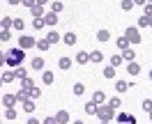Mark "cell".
I'll list each match as a JSON object with an SVG mask.
<instances>
[{
	"label": "cell",
	"instance_id": "21",
	"mask_svg": "<svg viewBox=\"0 0 152 124\" xmlns=\"http://www.w3.org/2000/svg\"><path fill=\"white\" fill-rule=\"evenodd\" d=\"M92 101H95V104H102V101H104V92H102V90H97L95 96H92Z\"/></svg>",
	"mask_w": 152,
	"mask_h": 124
},
{
	"label": "cell",
	"instance_id": "3",
	"mask_svg": "<svg viewBox=\"0 0 152 124\" xmlns=\"http://www.w3.org/2000/svg\"><path fill=\"white\" fill-rule=\"evenodd\" d=\"M124 37H127V41H132V44H138V41H141V35H138L136 28H129L124 32Z\"/></svg>",
	"mask_w": 152,
	"mask_h": 124
},
{
	"label": "cell",
	"instance_id": "8",
	"mask_svg": "<svg viewBox=\"0 0 152 124\" xmlns=\"http://www.w3.org/2000/svg\"><path fill=\"white\" fill-rule=\"evenodd\" d=\"M127 71H129V76H136V74L141 71V67H138L136 62H129V65H127Z\"/></svg>",
	"mask_w": 152,
	"mask_h": 124
},
{
	"label": "cell",
	"instance_id": "2",
	"mask_svg": "<svg viewBox=\"0 0 152 124\" xmlns=\"http://www.w3.org/2000/svg\"><path fill=\"white\" fill-rule=\"evenodd\" d=\"M97 117H99L102 122H108V120L113 117V108H108V106H102V108H99V106H97Z\"/></svg>",
	"mask_w": 152,
	"mask_h": 124
},
{
	"label": "cell",
	"instance_id": "15",
	"mask_svg": "<svg viewBox=\"0 0 152 124\" xmlns=\"http://www.w3.org/2000/svg\"><path fill=\"white\" fill-rule=\"evenodd\" d=\"M86 113L88 115H97V104H95V101H90V104L86 106Z\"/></svg>",
	"mask_w": 152,
	"mask_h": 124
},
{
	"label": "cell",
	"instance_id": "5",
	"mask_svg": "<svg viewBox=\"0 0 152 124\" xmlns=\"http://www.w3.org/2000/svg\"><path fill=\"white\" fill-rule=\"evenodd\" d=\"M118 122H120V124H136V117L129 115V113H120V115H118Z\"/></svg>",
	"mask_w": 152,
	"mask_h": 124
},
{
	"label": "cell",
	"instance_id": "47",
	"mask_svg": "<svg viewBox=\"0 0 152 124\" xmlns=\"http://www.w3.org/2000/svg\"><path fill=\"white\" fill-rule=\"evenodd\" d=\"M2 65H5V55L0 53V67H2Z\"/></svg>",
	"mask_w": 152,
	"mask_h": 124
},
{
	"label": "cell",
	"instance_id": "52",
	"mask_svg": "<svg viewBox=\"0 0 152 124\" xmlns=\"http://www.w3.org/2000/svg\"><path fill=\"white\" fill-rule=\"evenodd\" d=\"M150 78H152V71H150Z\"/></svg>",
	"mask_w": 152,
	"mask_h": 124
},
{
	"label": "cell",
	"instance_id": "29",
	"mask_svg": "<svg viewBox=\"0 0 152 124\" xmlns=\"http://www.w3.org/2000/svg\"><path fill=\"white\" fill-rule=\"evenodd\" d=\"M58 39H60V37H58V32H48V37H46V41H48V44H56Z\"/></svg>",
	"mask_w": 152,
	"mask_h": 124
},
{
	"label": "cell",
	"instance_id": "18",
	"mask_svg": "<svg viewBox=\"0 0 152 124\" xmlns=\"http://www.w3.org/2000/svg\"><path fill=\"white\" fill-rule=\"evenodd\" d=\"M65 44H69V46H74V44H76V35H74V32L65 35Z\"/></svg>",
	"mask_w": 152,
	"mask_h": 124
},
{
	"label": "cell",
	"instance_id": "41",
	"mask_svg": "<svg viewBox=\"0 0 152 124\" xmlns=\"http://www.w3.org/2000/svg\"><path fill=\"white\" fill-rule=\"evenodd\" d=\"M145 14H148V19L152 16V2H145Z\"/></svg>",
	"mask_w": 152,
	"mask_h": 124
},
{
	"label": "cell",
	"instance_id": "54",
	"mask_svg": "<svg viewBox=\"0 0 152 124\" xmlns=\"http://www.w3.org/2000/svg\"><path fill=\"white\" fill-rule=\"evenodd\" d=\"M150 120H152V113H150Z\"/></svg>",
	"mask_w": 152,
	"mask_h": 124
},
{
	"label": "cell",
	"instance_id": "36",
	"mask_svg": "<svg viewBox=\"0 0 152 124\" xmlns=\"http://www.w3.org/2000/svg\"><path fill=\"white\" fill-rule=\"evenodd\" d=\"M12 21H14V19H10V16H2V28H10Z\"/></svg>",
	"mask_w": 152,
	"mask_h": 124
},
{
	"label": "cell",
	"instance_id": "45",
	"mask_svg": "<svg viewBox=\"0 0 152 124\" xmlns=\"http://www.w3.org/2000/svg\"><path fill=\"white\" fill-rule=\"evenodd\" d=\"M44 124H58V122H56V117H46V120H44Z\"/></svg>",
	"mask_w": 152,
	"mask_h": 124
},
{
	"label": "cell",
	"instance_id": "51",
	"mask_svg": "<svg viewBox=\"0 0 152 124\" xmlns=\"http://www.w3.org/2000/svg\"><path fill=\"white\" fill-rule=\"evenodd\" d=\"M74 124H83V122H74Z\"/></svg>",
	"mask_w": 152,
	"mask_h": 124
},
{
	"label": "cell",
	"instance_id": "34",
	"mask_svg": "<svg viewBox=\"0 0 152 124\" xmlns=\"http://www.w3.org/2000/svg\"><path fill=\"white\" fill-rule=\"evenodd\" d=\"M83 90H86V87L81 85V83H76V85H74V94H76V96H78V94H83Z\"/></svg>",
	"mask_w": 152,
	"mask_h": 124
},
{
	"label": "cell",
	"instance_id": "49",
	"mask_svg": "<svg viewBox=\"0 0 152 124\" xmlns=\"http://www.w3.org/2000/svg\"><path fill=\"white\" fill-rule=\"evenodd\" d=\"M0 30H2V21H0Z\"/></svg>",
	"mask_w": 152,
	"mask_h": 124
},
{
	"label": "cell",
	"instance_id": "37",
	"mask_svg": "<svg viewBox=\"0 0 152 124\" xmlns=\"http://www.w3.org/2000/svg\"><path fill=\"white\" fill-rule=\"evenodd\" d=\"M44 83H53V74L51 71H44Z\"/></svg>",
	"mask_w": 152,
	"mask_h": 124
},
{
	"label": "cell",
	"instance_id": "19",
	"mask_svg": "<svg viewBox=\"0 0 152 124\" xmlns=\"http://www.w3.org/2000/svg\"><path fill=\"white\" fill-rule=\"evenodd\" d=\"M10 37H12V32H10L7 28H2V30H0V41H7Z\"/></svg>",
	"mask_w": 152,
	"mask_h": 124
},
{
	"label": "cell",
	"instance_id": "40",
	"mask_svg": "<svg viewBox=\"0 0 152 124\" xmlns=\"http://www.w3.org/2000/svg\"><path fill=\"white\" fill-rule=\"evenodd\" d=\"M51 7H53V14H58V12L62 9V2H53V5H51Z\"/></svg>",
	"mask_w": 152,
	"mask_h": 124
},
{
	"label": "cell",
	"instance_id": "31",
	"mask_svg": "<svg viewBox=\"0 0 152 124\" xmlns=\"http://www.w3.org/2000/svg\"><path fill=\"white\" fill-rule=\"evenodd\" d=\"M120 62H122V55H113L111 57V67H118Z\"/></svg>",
	"mask_w": 152,
	"mask_h": 124
},
{
	"label": "cell",
	"instance_id": "9",
	"mask_svg": "<svg viewBox=\"0 0 152 124\" xmlns=\"http://www.w3.org/2000/svg\"><path fill=\"white\" fill-rule=\"evenodd\" d=\"M44 23H46V25H56L58 23V14H46V16H44Z\"/></svg>",
	"mask_w": 152,
	"mask_h": 124
},
{
	"label": "cell",
	"instance_id": "26",
	"mask_svg": "<svg viewBox=\"0 0 152 124\" xmlns=\"http://www.w3.org/2000/svg\"><path fill=\"white\" fill-rule=\"evenodd\" d=\"M104 76H106V78H113V76H115V67H111V65H108V67L104 69Z\"/></svg>",
	"mask_w": 152,
	"mask_h": 124
},
{
	"label": "cell",
	"instance_id": "23",
	"mask_svg": "<svg viewBox=\"0 0 152 124\" xmlns=\"http://www.w3.org/2000/svg\"><path fill=\"white\" fill-rule=\"evenodd\" d=\"M90 60H92V62H102V60H104V55H102L99 51H95V53H90Z\"/></svg>",
	"mask_w": 152,
	"mask_h": 124
},
{
	"label": "cell",
	"instance_id": "33",
	"mask_svg": "<svg viewBox=\"0 0 152 124\" xmlns=\"http://www.w3.org/2000/svg\"><path fill=\"white\" fill-rule=\"evenodd\" d=\"M12 25H14L16 30H23V28H26V25H23V21H21V19H14V21H12Z\"/></svg>",
	"mask_w": 152,
	"mask_h": 124
},
{
	"label": "cell",
	"instance_id": "10",
	"mask_svg": "<svg viewBox=\"0 0 152 124\" xmlns=\"http://www.w3.org/2000/svg\"><path fill=\"white\" fill-rule=\"evenodd\" d=\"M76 62H78V65H86V62H90V53H78V55H76Z\"/></svg>",
	"mask_w": 152,
	"mask_h": 124
},
{
	"label": "cell",
	"instance_id": "35",
	"mask_svg": "<svg viewBox=\"0 0 152 124\" xmlns=\"http://www.w3.org/2000/svg\"><path fill=\"white\" fill-rule=\"evenodd\" d=\"M108 108H120V99H111V101H108Z\"/></svg>",
	"mask_w": 152,
	"mask_h": 124
},
{
	"label": "cell",
	"instance_id": "17",
	"mask_svg": "<svg viewBox=\"0 0 152 124\" xmlns=\"http://www.w3.org/2000/svg\"><path fill=\"white\" fill-rule=\"evenodd\" d=\"M0 78H2V83H12V80H14L16 76H14V71H7V74H2Z\"/></svg>",
	"mask_w": 152,
	"mask_h": 124
},
{
	"label": "cell",
	"instance_id": "39",
	"mask_svg": "<svg viewBox=\"0 0 152 124\" xmlns=\"http://www.w3.org/2000/svg\"><path fill=\"white\" fill-rule=\"evenodd\" d=\"M7 120H14V117H16V110H14V108H7Z\"/></svg>",
	"mask_w": 152,
	"mask_h": 124
},
{
	"label": "cell",
	"instance_id": "46",
	"mask_svg": "<svg viewBox=\"0 0 152 124\" xmlns=\"http://www.w3.org/2000/svg\"><path fill=\"white\" fill-rule=\"evenodd\" d=\"M28 124H39V122L35 120V117H30V120H28Z\"/></svg>",
	"mask_w": 152,
	"mask_h": 124
},
{
	"label": "cell",
	"instance_id": "12",
	"mask_svg": "<svg viewBox=\"0 0 152 124\" xmlns=\"http://www.w3.org/2000/svg\"><path fill=\"white\" fill-rule=\"evenodd\" d=\"M21 87H23V90L28 92V90H32V87H35V83H32L30 78H23V80H21Z\"/></svg>",
	"mask_w": 152,
	"mask_h": 124
},
{
	"label": "cell",
	"instance_id": "6",
	"mask_svg": "<svg viewBox=\"0 0 152 124\" xmlns=\"http://www.w3.org/2000/svg\"><path fill=\"white\" fill-rule=\"evenodd\" d=\"M67 120H69V113H67V110H58V115H56V122H58V124H65Z\"/></svg>",
	"mask_w": 152,
	"mask_h": 124
},
{
	"label": "cell",
	"instance_id": "48",
	"mask_svg": "<svg viewBox=\"0 0 152 124\" xmlns=\"http://www.w3.org/2000/svg\"><path fill=\"white\" fill-rule=\"evenodd\" d=\"M0 87H2V78H0Z\"/></svg>",
	"mask_w": 152,
	"mask_h": 124
},
{
	"label": "cell",
	"instance_id": "43",
	"mask_svg": "<svg viewBox=\"0 0 152 124\" xmlns=\"http://www.w3.org/2000/svg\"><path fill=\"white\" fill-rule=\"evenodd\" d=\"M37 46H39V51H46V48H48V46H51V44H48V41H39Z\"/></svg>",
	"mask_w": 152,
	"mask_h": 124
},
{
	"label": "cell",
	"instance_id": "28",
	"mask_svg": "<svg viewBox=\"0 0 152 124\" xmlns=\"http://www.w3.org/2000/svg\"><path fill=\"white\" fill-rule=\"evenodd\" d=\"M32 14H35V19H42L44 14H42V5H35L32 7Z\"/></svg>",
	"mask_w": 152,
	"mask_h": 124
},
{
	"label": "cell",
	"instance_id": "50",
	"mask_svg": "<svg viewBox=\"0 0 152 124\" xmlns=\"http://www.w3.org/2000/svg\"><path fill=\"white\" fill-rule=\"evenodd\" d=\"M150 28H152V19H150Z\"/></svg>",
	"mask_w": 152,
	"mask_h": 124
},
{
	"label": "cell",
	"instance_id": "30",
	"mask_svg": "<svg viewBox=\"0 0 152 124\" xmlns=\"http://www.w3.org/2000/svg\"><path fill=\"white\" fill-rule=\"evenodd\" d=\"M37 96H39V90H37V87H32V90H28V99H32V101H35Z\"/></svg>",
	"mask_w": 152,
	"mask_h": 124
},
{
	"label": "cell",
	"instance_id": "4",
	"mask_svg": "<svg viewBox=\"0 0 152 124\" xmlns=\"http://www.w3.org/2000/svg\"><path fill=\"white\" fill-rule=\"evenodd\" d=\"M32 46H35V39L28 37V35H23V37L19 39V48H23V51H26V48H32Z\"/></svg>",
	"mask_w": 152,
	"mask_h": 124
},
{
	"label": "cell",
	"instance_id": "24",
	"mask_svg": "<svg viewBox=\"0 0 152 124\" xmlns=\"http://www.w3.org/2000/svg\"><path fill=\"white\" fill-rule=\"evenodd\" d=\"M44 25H46V23H44V19H35V21H32V28H35V30H42Z\"/></svg>",
	"mask_w": 152,
	"mask_h": 124
},
{
	"label": "cell",
	"instance_id": "1",
	"mask_svg": "<svg viewBox=\"0 0 152 124\" xmlns=\"http://www.w3.org/2000/svg\"><path fill=\"white\" fill-rule=\"evenodd\" d=\"M23 57H26L23 48H12V51H7V55H5V65H10V67L16 69L21 62H23Z\"/></svg>",
	"mask_w": 152,
	"mask_h": 124
},
{
	"label": "cell",
	"instance_id": "25",
	"mask_svg": "<svg viewBox=\"0 0 152 124\" xmlns=\"http://www.w3.org/2000/svg\"><path fill=\"white\" fill-rule=\"evenodd\" d=\"M118 46L122 48V51H127V48H129V41H127V37H120V39H118Z\"/></svg>",
	"mask_w": 152,
	"mask_h": 124
},
{
	"label": "cell",
	"instance_id": "38",
	"mask_svg": "<svg viewBox=\"0 0 152 124\" xmlns=\"http://www.w3.org/2000/svg\"><path fill=\"white\" fill-rule=\"evenodd\" d=\"M118 90H120V92H127V90H129V85H127L124 80H120V83H118Z\"/></svg>",
	"mask_w": 152,
	"mask_h": 124
},
{
	"label": "cell",
	"instance_id": "53",
	"mask_svg": "<svg viewBox=\"0 0 152 124\" xmlns=\"http://www.w3.org/2000/svg\"><path fill=\"white\" fill-rule=\"evenodd\" d=\"M102 124H108V122H102Z\"/></svg>",
	"mask_w": 152,
	"mask_h": 124
},
{
	"label": "cell",
	"instance_id": "42",
	"mask_svg": "<svg viewBox=\"0 0 152 124\" xmlns=\"http://www.w3.org/2000/svg\"><path fill=\"white\" fill-rule=\"evenodd\" d=\"M138 25H143V28H145V25H150V19H148V16H143V19L138 21Z\"/></svg>",
	"mask_w": 152,
	"mask_h": 124
},
{
	"label": "cell",
	"instance_id": "20",
	"mask_svg": "<svg viewBox=\"0 0 152 124\" xmlns=\"http://www.w3.org/2000/svg\"><path fill=\"white\" fill-rule=\"evenodd\" d=\"M72 67V60L69 57H60V69H69Z\"/></svg>",
	"mask_w": 152,
	"mask_h": 124
},
{
	"label": "cell",
	"instance_id": "11",
	"mask_svg": "<svg viewBox=\"0 0 152 124\" xmlns=\"http://www.w3.org/2000/svg\"><path fill=\"white\" fill-rule=\"evenodd\" d=\"M134 55H136V53H134L132 48H127V51H122V60H127V62H134Z\"/></svg>",
	"mask_w": 152,
	"mask_h": 124
},
{
	"label": "cell",
	"instance_id": "27",
	"mask_svg": "<svg viewBox=\"0 0 152 124\" xmlns=\"http://www.w3.org/2000/svg\"><path fill=\"white\" fill-rule=\"evenodd\" d=\"M44 67V60H42V57H35V60H32V69H42Z\"/></svg>",
	"mask_w": 152,
	"mask_h": 124
},
{
	"label": "cell",
	"instance_id": "16",
	"mask_svg": "<svg viewBox=\"0 0 152 124\" xmlns=\"http://www.w3.org/2000/svg\"><path fill=\"white\" fill-rule=\"evenodd\" d=\"M108 37H111L108 30H99V32H97V39H99V41H108Z\"/></svg>",
	"mask_w": 152,
	"mask_h": 124
},
{
	"label": "cell",
	"instance_id": "44",
	"mask_svg": "<svg viewBox=\"0 0 152 124\" xmlns=\"http://www.w3.org/2000/svg\"><path fill=\"white\" fill-rule=\"evenodd\" d=\"M134 7V2H129V0H127V2H122V9H132Z\"/></svg>",
	"mask_w": 152,
	"mask_h": 124
},
{
	"label": "cell",
	"instance_id": "22",
	"mask_svg": "<svg viewBox=\"0 0 152 124\" xmlns=\"http://www.w3.org/2000/svg\"><path fill=\"white\" fill-rule=\"evenodd\" d=\"M16 101H28V92H26V90H21V92H16Z\"/></svg>",
	"mask_w": 152,
	"mask_h": 124
},
{
	"label": "cell",
	"instance_id": "32",
	"mask_svg": "<svg viewBox=\"0 0 152 124\" xmlns=\"http://www.w3.org/2000/svg\"><path fill=\"white\" fill-rule=\"evenodd\" d=\"M143 110L152 113V99H145V101H143Z\"/></svg>",
	"mask_w": 152,
	"mask_h": 124
},
{
	"label": "cell",
	"instance_id": "7",
	"mask_svg": "<svg viewBox=\"0 0 152 124\" xmlns=\"http://www.w3.org/2000/svg\"><path fill=\"white\" fill-rule=\"evenodd\" d=\"M2 104L7 106V108H12V106L16 104V96H14V94H5V96H2Z\"/></svg>",
	"mask_w": 152,
	"mask_h": 124
},
{
	"label": "cell",
	"instance_id": "14",
	"mask_svg": "<svg viewBox=\"0 0 152 124\" xmlns=\"http://www.w3.org/2000/svg\"><path fill=\"white\" fill-rule=\"evenodd\" d=\"M26 74H28V71H26L23 67H16V69H14V76H16V78H21V80H23V78H28Z\"/></svg>",
	"mask_w": 152,
	"mask_h": 124
},
{
	"label": "cell",
	"instance_id": "13",
	"mask_svg": "<svg viewBox=\"0 0 152 124\" xmlns=\"http://www.w3.org/2000/svg\"><path fill=\"white\" fill-rule=\"evenodd\" d=\"M23 110H26V113H32V110H35V101H32V99L23 101Z\"/></svg>",
	"mask_w": 152,
	"mask_h": 124
}]
</instances>
